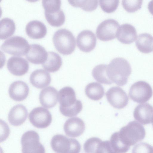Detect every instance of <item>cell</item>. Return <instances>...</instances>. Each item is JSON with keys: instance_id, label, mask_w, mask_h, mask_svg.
<instances>
[{"instance_id": "obj_1", "label": "cell", "mask_w": 153, "mask_h": 153, "mask_svg": "<svg viewBox=\"0 0 153 153\" xmlns=\"http://www.w3.org/2000/svg\"><path fill=\"white\" fill-rule=\"evenodd\" d=\"M58 100L60 112L65 117L76 116L82 110V103L76 99L75 91L70 87H65L59 90Z\"/></svg>"}, {"instance_id": "obj_2", "label": "cell", "mask_w": 153, "mask_h": 153, "mask_svg": "<svg viewBox=\"0 0 153 153\" xmlns=\"http://www.w3.org/2000/svg\"><path fill=\"white\" fill-rule=\"evenodd\" d=\"M106 72L108 77L112 82L123 86L127 82L131 69L130 63L126 59L118 57L113 59L107 65Z\"/></svg>"}, {"instance_id": "obj_3", "label": "cell", "mask_w": 153, "mask_h": 153, "mask_svg": "<svg viewBox=\"0 0 153 153\" xmlns=\"http://www.w3.org/2000/svg\"><path fill=\"white\" fill-rule=\"evenodd\" d=\"M53 41L56 50L63 55L71 53L76 47V40L73 33L65 28L56 31L53 35Z\"/></svg>"}, {"instance_id": "obj_4", "label": "cell", "mask_w": 153, "mask_h": 153, "mask_svg": "<svg viewBox=\"0 0 153 153\" xmlns=\"http://www.w3.org/2000/svg\"><path fill=\"white\" fill-rule=\"evenodd\" d=\"M51 147L56 153H79L81 145L76 139L57 134L52 138Z\"/></svg>"}, {"instance_id": "obj_5", "label": "cell", "mask_w": 153, "mask_h": 153, "mask_svg": "<svg viewBox=\"0 0 153 153\" xmlns=\"http://www.w3.org/2000/svg\"><path fill=\"white\" fill-rule=\"evenodd\" d=\"M30 45L24 38L18 36L12 37L6 40L1 49L9 54L17 56L25 55L29 51Z\"/></svg>"}, {"instance_id": "obj_6", "label": "cell", "mask_w": 153, "mask_h": 153, "mask_svg": "<svg viewBox=\"0 0 153 153\" xmlns=\"http://www.w3.org/2000/svg\"><path fill=\"white\" fill-rule=\"evenodd\" d=\"M22 153H45L43 145L39 141L38 133L33 130L26 131L21 139Z\"/></svg>"}, {"instance_id": "obj_7", "label": "cell", "mask_w": 153, "mask_h": 153, "mask_svg": "<svg viewBox=\"0 0 153 153\" xmlns=\"http://www.w3.org/2000/svg\"><path fill=\"white\" fill-rule=\"evenodd\" d=\"M152 88L147 82L137 81L131 86L129 92L130 98L137 103H142L149 101L152 97Z\"/></svg>"}, {"instance_id": "obj_8", "label": "cell", "mask_w": 153, "mask_h": 153, "mask_svg": "<svg viewBox=\"0 0 153 153\" xmlns=\"http://www.w3.org/2000/svg\"><path fill=\"white\" fill-rule=\"evenodd\" d=\"M119 26V24L117 20L111 18L106 19L98 26L96 32V36L102 41L112 40L116 36Z\"/></svg>"}, {"instance_id": "obj_9", "label": "cell", "mask_w": 153, "mask_h": 153, "mask_svg": "<svg viewBox=\"0 0 153 153\" xmlns=\"http://www.w3.org/2000/svg\"><path fill=\"white\" fill-rule=\"evenodd\" d=\"M29 119L34 126L39 128L47 127L52 121V116L49 111L41 107L33 109L29 113Z\"/></svg>"}, {"instance_id": "obj_10", "label": "cell", "mask_w": 153, "mask_h": 153, "mask_svg": "<svg viewBox=\"0 0 153 153\" xmlns=\"http://www.w3.org/2000/svg\"><path fill=\"white\" fill-rule=\"evenodd\" d=\"M105 94L109 103L115 108L121 109L128 104V96L123 90L119 87L111 88Z\"/></svg>"}, {"instance_id": "obj_11", "label": "cell", "mask_w": 153, "mask_h": 153, "mask_svg": "<svg viewBox=\"0 0 153 153\" xmlns=\"http://www.w3.org/2000/svg\"><path fill=\"white\" fill-rule=\"evenodd\" d=\"M84 149L86 153H116L110 141H102L96 137L88 139L84 144Z\"/></svg>"}, {"instance_id": "obj_12", "label": "cell", "mask_w": 153, "mask_h": 153, "mask_svg": "<svg viewBox=\"0 0 153 153\" xmlns=\"http://www.w3.org/2000/svg\"><path fill=\"white\" fill-rule=\"evenodd\" d=\"M77 47L81 51L85 52L91 51L96 46V36L91 30H85L81 31L76 37Z\"/></svg>"}, {"instance_id": "obj_13", "label": "cell", "mask_w": 153, "mask_h": 153, "mask_svg": "<svg viewBox=\"0 0 153 153\" xmlns=\"http://www.w3.org/2000/svg\"><path fill=\"white\" fill-rule=\"evenodd\" d=\"M7 68L12 74L21 76L27 73L29 69V65L24 58L18 56H13L8 59Z\"/></svg>"}, {"instance_id": "obj_14", "label": "cell", "mask_w": 153, "mask_h": 153, "mask_svg": "<svg viewBox=\"0 0 153 153\" xmlns=\"http://www.w3.org/2000/svg\"><path fill=\"white\" fill-rule=\"evenodd\" d=\"M63 128L67 136L75 137L80 136L83 133L85 129V125L82 119L75 117L67 120L64 124Z\"/></svg>"}, {"instance_id": "obj_15", "label": "cell", "mask_w": 153, "mask_h": 153, "mask_svg": "<svg viewBox=\"0 0 153 153\" xmlns=\"http://www.w3.org/2000/svg\"><path fill=\"white\" fill-rule=\"evenodd\" d=\"M29 92V88L25 82L18 80L13 82L8 89L10 97L16 101H22L27 97Z\"/></svg>"}, {"instance_id": "obj_16", "label": "cell", "mask_w": 153, "mask_h": 153, "mask_svg": "<svg viewBox=\"0 0 153 153\" xmlns=\"http://www.w3.org/2000/svg\"><path fill=\"white\" fill-rule=\"evenodd\" d=\"M25 56L27 59L32 63L42 64L47 59L48 52L41 45L33 44L30 45V49Z\"/></svg>"}, {"instance_id": "obj_17", "label": "cell", "mask_w": 153, "mask_h": 153, "mask_svg": "<svg viewBox=\"0 0 153 153\" xmlns=\"http://www.w3.org/2000/svg\"><path fill=\"white\" fill-rule=\"evenodd\" d=\"M39 99L40 103L44 108H52L56 105L58 99L57 91L53 87H47L41 91Z\"/></svg>"}, {"instance_id": "obj_18", "label": "cell", "mask_w": 153, "mask_h": 153, "mask_svg": "<svg viewBox=\"0 0 153 153\" xmlns=\"http://www.w3.org/2000/svg\"><path fill=\"white\" fill-rule=\"evenodd\" d=\"M116 37L120 42L126 44H130L136 39L137 31L132 25L128 23L123 24L118 29Z\"/></svg>"}, {"instance_id": "obj_19", "label": "cell", "mask_w": 153, "mask_h": 153, "mask_svg": "<svg viewBox=\"0 0 153 153\" xmlns=\"http://www.w3.org/2000/svg\"><path fill=\"white\" fill-rule=\"evenodd\" d=\"M133 116L134 119L141 123H149L153 117V106L148 103L138 105L135 108Z\"/></svg>"}, {"instance_id": "obj_20", "label": "cell", "mask_w": 153, "mask_h": 153, "mask_svg": "<svg viewBox=\"0 0 153 153\" xmlns=\"http://www.w3.org/2000/svg\"><path fill=\"white\" fill-rule=\"evenodd\" d=\"M27 115V111L26 107L22 105L18 104L10 109L8 115V120L13 126H18L25 122Z\"/></svg>"}, {"instance_id": "obj_21", "label": "cell", "mask_w": 153, "mask_h": 153, "mask_svg": "<svg viewBox=\"0 0 153 153\" xmlns=\"http://www.w3.org/2000/svg\"><path fill=\"white\" fill-rule=\"evenodd\" d=\"M30 81L31 84L36 88L42 89L48 85L51 78L50 74L45 70L37 69L30 74Z\"/></svg>"}, {"instance_id": "obj_22", "label": "cell", "mask_w": 153, "mask_h": 153, "mask_svg": "<svg viewBox=\"0 0 153 153\" xmlns=\"http://www.w3.org/2000/svg\"><path fill=\"white\" fill-rule=\"evenodd\" d=\"M25 31L27 35L33 39H39L44 37L47 32L45 25L41 22L33 20L27 24Z\"/></svg>"}, {"instance_id": "obj_23", "label": "cell", "mask_w": 153, "mask_h": 153, "mask_svg": "<svg viewBox=\"0 0 153 153\" xmlns=\"http://www.w3.org/2000/svg\"><path fill=\"white\" fill-rule=\"evenodd\" d=\"M135 43L137 48L143 53H149L153 50V36L149 33L140 34L137 37Z\"/></svg>"}, {"instance_id": "obj_24", "label": "cell", "mask_w": 153, "mask_h": 153, "mask_svg": "<svg viewBox=\"0 0 153 153\" xmlns=\"http://www.w3.org/2000/svg\"><path fill=\"white\" fill-rule=\"evenodd\" d=\"M62 63V59L58 54L53 51H49L47 59L42 64V66L45 70L54 72L60 69Z\"/></svg>"}, {"instance_id": "obj_25", "label": "cell", "mask_w": 153, "mask_h": 153, "mask_svg": "<svg viewBox=\"0 0 153 153\" xmlns=\"http://www.w3.org/2000/svg\"><path fill=\"white\" fill-rule=\"evenodd\" d=\"M85 93L90 99L98 100L103 96L104 89L100 84L97 82H92L88 84L86 87Z\"/></svg>"}, {"instance_id": "obj_26", "label": "cell", "mask_w": 153, "mask_h": 153, "mask_svg": "<svg viewBox=\"0 0 153 153\" xmlns=\"http://www.w3.org/2000/svg\"><path fill=\"white\" fill-rule=\"evenodd\" d=\"M15 25L11 19L4 18L0 21V39H5L12 36L15 30Z\"/></svg>"}, {"instance_id": "obj_27", "label": "cell", "mask_w": 153, "mask_h": 153, "mask_svg": "<svg viewBox=\"0 0 153 153\" xmlns=\"http://www.w3.org/2000/svg\"><path fill=\"white\" fill-rule=\"evenodd\" d=\"M107 65H98L95 66L92 71L94 78L98 82L103 84L110 85L112 82L108 76L106 72Z\"/></svg>"}, {"instance_id": "obj_28", "label": "cell", "mask_w": 153, "mask_h": 153, "mask_svg": "<svg viewBox=\"0 0 153 153\" xmlns=\"http://www.w3.org/2000/svg\"><path fill=\"white\" fill-rule=\"evenodd\" d=\"M45 15L48 23L54 27L61 26L64 23L65 20L64 13L61 9L53 13L45 12Z\"/></svg>"}, {"instance_id": "obj_29", "label": "cell", "mask_w": 153, "mask_h": 153, "mask_svg": "<svg viewBox=\"0 0 153 153\" xmlns=\"http://www.w3.org/2000/svg\"><path fill=\"white\" fill-rule=\"evenodd\" d=\"M69 3L74 7H81L86 11H91L95 9L98 5V1L68 0Z\"/></svg>"}, {"instance_id": "obj_30", "label": "cell", "mask_w": 153, "mask_h": 153, "mask_svg": "<svg viewBox=\"0 0 153 153\" xmlns=\"http://www.w3.org/2000/svg\"><path fill=\"white\" fill-rule=\"evenodd\" d=\"M111 146L116 153H125L129 149V147L124 145L119 139L117 132L113 133L110 140Z\"/></svg>"}, {"instance_id": "obj_31", "label": "cell", "mask_w": 153, "mask_h": 153, "mask_svg": "<svg viewBox=\"0 0 153 153\" xmlns=\"http://www.w3.org/2000/svg\"><path fill=\"white\" fill-rule=\"evenodd\" d=\"M42 5L45 12L51 13L60 9L61 2L59 0H42Z\"/></svg>"}, {"instance_id": "obj_32", "label": "cell", "mask_w": 153, "mask_h": 153, "mask_svg": "<svg viewBox=\"0 0 153 153\" xmlns=\"http://www.w3.org/2000/svg\"><path fill=\"white\" fill-rule=\"evenodd\" d=\"M142 3V0H123L122 1L123 8L129 12H134L140 9Z\"/></svg>"}, {"instance_id": "obj_33", "label": "cell", "mask_w": 153, "mask_h": 153, "mask_svg": "<svg viewBox=\"0 0 153 153\" xmlns=\"http://www.w3.org/2000/svg\"><path fill=\"white\" fill-rule=\"evenodd\" d=\"M99 4L101 8L107 13L113 12L117 9L119 4V0L99 1Z\"/></svg>"}, {"instance_id": "obj_34", "label": "cell", "mask_w": 153, "mask_h": 153, "mask_svg": "<svg viewBox=\"0 0 153 153\" xmlns=\"http://www.w3.org/2000/svg\"><path fill=\"white\" fill-rule=\"evenodd\" d=\"M148 8L150 13L153 15V0L150 1L149 3Z\"/></svg>"}, {"instance_id": "obj_35", "label": "cell", "mask_w": 153, "mask_h": 153, "mask_svg": "<svg viewBox=\"0 0 153 153\" xmlns=\"http://www.w3.org/2000/svg\"><path fill=\"white\" fill-rule=\"evenodd\" d=\"M152 125H153V117L152 118Z\"/></svg>"}]
</instances>
